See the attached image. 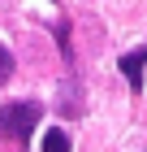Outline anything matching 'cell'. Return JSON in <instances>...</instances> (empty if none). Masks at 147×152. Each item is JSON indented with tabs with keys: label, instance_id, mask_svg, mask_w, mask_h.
<instances>
[{
	"label": "cell",
	"instance_id": "4",
	"mask_svg": "<svg viewBox=\"0 0 147 152\" xmlns=\"http://www.w3.org/2000/svg\"><path fill=\"white\" fill-rule=\"evenodd\" d=\"M39 152H69V135H65V130H48Z\"/></svg>",
	"mask_w": 147,
	"mask_h": 152
},
{
	"label": "cell",
	"instance_id": "5",
	"mask_svg": "<svg viewBox=\"0 0 147 152\" xmlns=\"http://www.w3.org/2000/svg\"><path fill=\"white\" fill-rule=\"evenodd\" d=\"M9 78H13V52L0 44V83H9Z\"/></svg>",
	"mask_w": 147,
	"mask_h": 152
},
{
	"label": "cell",
	"instance_id": "3",
	"mask_svg": "<svg viewBox=\"0 0 147 152\" xmlns=\"http://www.w3.org/2000/svg\"><path fill=\"white\" fill-rule=\"evenodd\" d=\"M61 113H65V117H78L82 113V96H78V83H74V78L61 83Z\"/></svg>",
	"mask_w": 147,
	"mask_h": 152
},
{
	"label": "cell",
	"instance_id": "2",
	"mask_svg": "<svg viewBox=\"0 0 147 152\" xmlns=\"http://www.w3.org/2000/svg\"><path fill=\"white\" fill-rule=\"evenodd\" d=\"M143 70H147V44L121 57V74H125V83H130V91H143Z\"/></svg>",
	"mask_w": 147,
	"mask_h": 152
},
{
	"label": "cell",
	"instance_id": "1",
	"mask_svg": "<svg viewBox=\"0 0 147 152\" xmlns=\"http://www.w3.org/2000/svg\"><path fill=\"white\" fill-rule=\"evenodd\" d=\"M39 117H43V109L35 100H9V104H0V135L13 143H26L39 126Z\"/></svg>",
	"mask_w": 147,
	"mask_h": 152
}]
</instances>
